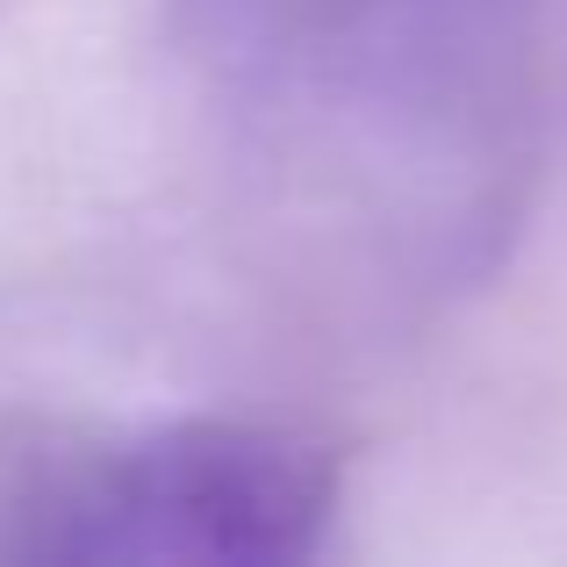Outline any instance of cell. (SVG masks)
<instances>
[{
    "label": "cell",
    "mask_w": 567,
    "mask_h": 567,
    "mask_svg": "<svg viewBox=\"0 0 567 567\" xmlns=\"http://www.w3.org/2000/svg\"><path fill=\"white\" fill-rule=\"evenodd\" d=\"M338 496L346 460L302 424H0V560L22 567H295Z\"/></svg>",
    "instance_id": "cell-1"
},
{
    "label": "cell",
    "mask_w": 567,
    "mask_h": 567,
    "mask_svg": "<svg viewBox=\"0 0 567 567\" xmlns=\"http://www.w3.org/2000/svg\"><path fill=\"white\" fill-rule=\"evenodd\" d=\"M482 0H187L208 58L280 80H410L431 65V37L445 14H474Z\"/></svg>",
    "instance_id": "cell-2"
}]
</instances>
